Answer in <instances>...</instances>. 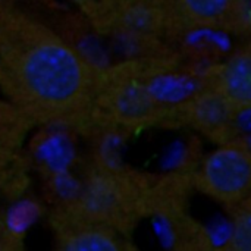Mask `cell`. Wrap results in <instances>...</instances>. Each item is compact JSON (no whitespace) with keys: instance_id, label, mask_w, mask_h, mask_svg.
<instances>
[{"instance_id":"1","label":"cell","mask_w":251,"mask_h":251,"mask_svg":"<svg viewBox=\"0 0 251 251\" xmlns=\"http://www.w3.org/2000/svg\"><path fill=\"white\" fill-rule=\"evenodd\" d=\"M99 74L44 18L12 10L0 31V94L35 128L87 137Z\"/></svg>"},{"instance_id":"2","label":"cell","mask_w":251,"mask_h":251,"mask_svg":"<svg viewBox=\"0 0 251 251\" xmlns=\"http://www.w3.org/2000/svg\"><path fill=\"white\" fill-rule=\"evenodd\" d=\"M153 188L154 182L141 172L121 163L90 160L76 197L54 206L129 240L138 224L150 216Z\"/></svg>"},{"instance_id":"3","label":"cell","mask_w":251,"mask_h":251,"mask_svg":"<svg viewBox=\"0 0 251 251\" xmlns=\"http://www.w3.org/2000/svg\"><path fill=\"white\" fill-rule=\"evenodd\" d=\"M94 29L124 59L159 57L172 12L162 0H76Z\"/></svg>"},{"instance_id":"4","label":"cell","mask_w":251,"mask_h":251,"mask_svg":"<svg viewBox=\"0 0 251 251\" xmlns=\"http://www.w3.org/2000/svg\"><path fill=\"white\" fill-rule=\"evenodd\" d=\"M166 113L168 109L149 90L144 60L124 59L100 71L93 129L110 128L128 135L156 125Z\"/></svg>"},{"instance_id":"5","label":"cell","mask_w":251,"mask_h":251,"mask_svg":"<svg viewBox=\"0 0 251 251\" xmlns=\"http://www.w3.org/2000/svg\"><path fill=\"white\" fill-rule=\"evenodd\" d=\"M197 188L212 200L237 207L251 197V151L228 141L212 151L196 175Z\"/></svg>"},{"instance_id":"6","label":"cell","mask_w":251,"mask_h":251,"mask_svg":"<svg viewBox=\"0 0 251 251\" xmlns=\"http://www.w3.org/2000/svg\"><path fill=\"white\" fill-rule=\"evenodd\" d=\"M241 110L213 84L191 93L181 106V116L196 131L209 138L228 143L237 116Z\"/></svg>"},{"instance_id":"7","label":"cell","mask_w":251,"mask_h":251,"mask_svg":"<svg viewBox=\"0 0 251 251\" xmlns=\"http://www.w3.org/2000/svg\"><path fill=\"white\" fill-rule=\"evenodd\" d=\"M49 222L57 250L121 251L128 249L126 238L57 206L51 207Z\"/></svg>"},{"instance_id":"8","label":"cell","mask_w":251,"mask_h":251,"mask_svg":"<svg viewBox=\"0 0 251 251\" xmlns=\"http://www.w3.org/2000/svg\"><path fill=\"white\" fill-rule=\"evenodd\" d=\"M210 82L241 112L251 110V34L216 68Z\"/></svg>"},{"instance_id":"9","label":"cell","mask_w":251,"mask_h":251,"mask_svg":"<svg viewBox=\"0 0 251 251\" xmlns=\"http://www.w3.org/2000/svg\"><path fill=\"white\" fill-rule=\"evenodd\" d=\"M34 129L37 128L26 115L6 99H0V184L19 165L24 146Z\"/></svg>"},{"instance_id":"10","label":"cell","mask_w":251,"mask_h":251,"mask_svg":"<svg viewBox=\"0 0 251 251\" xmlns=\"http://www.w3.org/2000/svg\"><path fill=\"white\" fill-rule=\"evenodd\" d=\"M247 0H178L179 15L199 26L241 31Z\"/></svg>"},{"instance_id":"11","label":"cell","mask_w":251,"mask_h":251,"mask_svg":"<svg viewBox=\"0 0 251 251\" xmlns=\"http://www.w3.org/2000/svg\"><path fill=\"white\" fill-rule=\"evenodd\" d=\"M38 137L31 147V157L41 166L44 174L72 171L75 147L72 134L62 129L38 128Z\"/></svg>"},{"instance_id":"12","label":"cell","mask_w":251,"mask_h":251,"mask_svg":"<svg viewBox=\"0 0 251 251\" xmlns=\"http://www.w3.org/2000/svg\"><path fill=\"white\" fill-rule=\"evenodd\" d=\"M43 207L35 199L22 197L10 203L0 221L9 237L24 249V238L29 228L41 216Z\"/></svg>"},{"instance_id":"13","label":"cell","mask_w":251,"mask_h":251,"mask_svg":"<svg viewBox=\"0 0 251 251\" xmlns=\"http://www.w3.org/2000/svg\"><path fill=\"white\" fill-rule=\"evenodd\" d=\"M234 209L229 247L235 251H251V203L246 201Z\"/></svg>"},{"instance_id":"14","label":"cell","mask_w":251,"mask_h":251,"mask_svg":"<svg viewBox=\"0 0 251 251\" xmlns=\"http://www.w3.org/2000/svg\"><path fill=\"white\" fill-rule=\"evenodd\" d=\"M21 249L22 247L9 237V234L6 232V229H4V226H3V224L0 221V251H13L21 250Z\"/></svg>"},{"instance_id":"15","label":"cell","mask_w":251,"mask_h":251,"mask_svg":"<svg viewBox=\"0 0 251 251\" xmlns=\"http://www.w3.org/2000/svg\"><path fill=\"white\" fill-rule=\"evenodd\" d=\"M15 7H16V6H7V4H1V3H0V31H1L3 26L6 25V22H7V19H9V16H10L12 10H13Z\"/></svg>"},{"instance_id":"16","label":"cell","mask_w":251,"mask_h":251,"mask_svg":"<svg viewBox=\"0 0 251 251\" xmlns=\"http://www.w3.org/2000/svg\"><path fill=\"white\" fill-rule=\"evenodd\" d=\"M22 0H0L1 4H7V6H19Z\"/></svg>"}]
</instances>
